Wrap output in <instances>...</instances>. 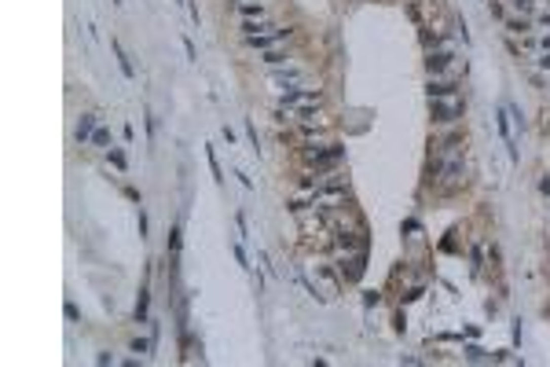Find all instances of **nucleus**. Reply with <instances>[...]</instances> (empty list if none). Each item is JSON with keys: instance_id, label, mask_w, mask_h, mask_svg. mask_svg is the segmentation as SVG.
I'll return each mask as SVG.
<instances>
[{"instance_id": "nucleus-7", "label": "nucleus", "mask_w": 550, "mask_h": 367, "mask_svg": "<svg viewBox=\"0 0 550 367\" xmlns=\"http://www.w3.org/2000/svg\"><path fill=\"white\" fill-rule=\"evenodd\" d=\"M448 59H451V55H429V59H426V66H429V74H436V70H444V66H448Z\"/></svg>"}, {"instance_id": "nucleus-4", "label": "nucleus", "mask_w": 550, "mask_h": 367, "mask_svg": "<svg viewBox=\"0 0 550 367\" xmlns=\"http://www.w3.org/2000/svg\"><path fill=\"white\" fill-rule=\"evenodd\" d=\"M110 48H114V55H118V66H121V74H125V78H132V63H129V55H125V48H121V44H118L114 37H110Z\"/></svg>"}, {"instance_id": "nucleus-14", "label": "nucleus", "mask_w": 550, "mask_h": 367, "mask_svg": "<svg viewBox=\"0 0 550 367\" xmlns=\"http://www.w3.org/2000/svg\"><path fill=\"white\" fill-rule=\"evenodd\" d=\"M539 63H543V66H546V70H550V55H546V59H539Z\"/></svg>"}, {"instance_id": "nucleus-8", "label": "nucleus", "mask_w": 550, "mask_h": 367, "mask_svg": "<svg viewBox=\"0 0 550 367\" xmlns=\"http://www.w3.org/2000/svg\"><path fill=\"white\" fill-rule=\"evenodd\" d=\"M92 143H96V147H106V143H110V129H96V132H92Z\"/></svg>"}, {"instance_id": "nucleus-11", "label": "nucleus", "mask_w": 550, "mask_h": 367, "mask_svg": "<svg viewBox=\"0 0 550 367\" xmlns=\"http://www.w3.org/2000/svg\"><path fill=\"white\" fill-rule=\"evenodd\" d=\"M151 345H154V342H143V338H139V342H132V353H147Z\"/></svg>"}, {"instance_id": "nucleus-15", "label": "nucleus", "mask_w": 550, "mask_h": 367, "mask_svg": "<svg viewBox=\"0 0 550 367\" xmlns=\"http://www.w3.org/2000/svg\"><path fill=\"white\" fill-rule=\"evenodd\" d=\"M543 48H546V52H550V37H543Z\"/></svg>"}, {"instance_id": "nucleus-13", "label": "nucleus", "mask_w": 550, "mask_h": 367, "mask_svg": "<svg viewBox=\"0 0 550 367\" xmlns=\"http://www.w3.org/2000/svg\"><path fill=\"white\" fill-rule=\"evenodd\" d=\"M539 191H543V195H550V176H546V180L539 183Z\"/></svg>"}, {"instance_id": "nucleus-10", "label": "nucleus", "mask_w": 550, "mask_h": 367, "mask_svg": "<svg viewBox=\"0 0 550 367\" xmlns=\"http://www.w3.org/2000/svg\"><path fill=\"white\" fill-rule=\"evenodd\" d=\"M110 162H114L118 169H125V155H121V151H110Z\"/></svg>"}, {"instance_id": "nucleus-2", "label": "nucleus", "mask_w": 550, "mask_h": 367, "mask_svg": "<svg viewBox=\"0 0 550 367\" xmlns=\"http://www.w3.org/2000/svg\"><path fill=\"white\" fill-rule=\"evenodd\" d=\"M96 114H81V121H77V143H88L92 140V132H96Z\"/></svg>"}, {"instance_id": "nucleus-6", "label": "nucleus", "mask_w": 550, "mask_h": 367, "mask_svg": "<svg viewBox=\"0 0 550 367\" xmlns=\"http://www.w3.org/2000/svg\"><path fill=\"white\" fill-rule=\"evenodd\" d=\"M206 158H209V169H213V180L220 183V180H224V173H220V162H216V151H213V147H206Z\"/></svg>"}, {"instance_id": "nucleus-9", "label": "nucleus", "mask_w": 550, "mask_h": 367, "mask_svg": "<svg viewBox=\"0 0 550 367\" xmlns=\"http://www.w3.org/2000/svg\"><path fill=\"white\" fill-rule=\"evenodd\" d=\"M466 353H469V360H484V356H488V353H484V349H477V345H469Z\"/></svg>"}, {"instance_id": "nucleus-3", "label": "nucleus", "mask_w": 550, "mask_h": 367, "mask_svg": "<svg viewBox=\"0 0 550 367\" xmlns=\"http://www.w3.org/2000/svg\"><path fill=\"white\" fill-rule=\"evenodd\" d=\"M286 33H290V29H272V33H261V37L253 33V37H249V44H253V48H268V44L282 41V37H286Z\"/></svg>"}, {"instance_id": "nucleus-12", "label": "nucleus", "mask_w": 550, "mask_h": 367, "mask_svg": "<svg viewBox=\"0 0 550 367\" xmlns=\"http://www.w3.org/2000/svg\"><path fill=\"white\" fill-rule=\"evenodd\" d=\"M261 11H264L261 4H242V15H261Z\"/></svg>"}, {"instance_id": "nucleus-1", "label": "nucleus", "mask_w": 550, "mask_h": 367, "mask_svg": "<svg viewBox=\"0 0 550 367\" xmlns=\"http://www.w3.org/2000/svg\"><path fill=\"white\" fill-rule=\"evenodd\" d=\"M459 114H462L459 103H440V99H433V118H436V121H451V118H459Z\"/></svg>"}, {"instance_id": "nucleus-5", "label": "nucleus", "mask_w": 550, "mask_h": 367, "mask_svg": "<svg viewBox=\"0 0 550 367\" xmlns=\"http://www.w3.org/2000/svg\"><path fill=\"white\" fill-rule=\"evenodd\" d=\"M426 92H429V99H444V96H451L455 88H451L448 81H429V88H426Z\"/></svg>"}]
</instances>
